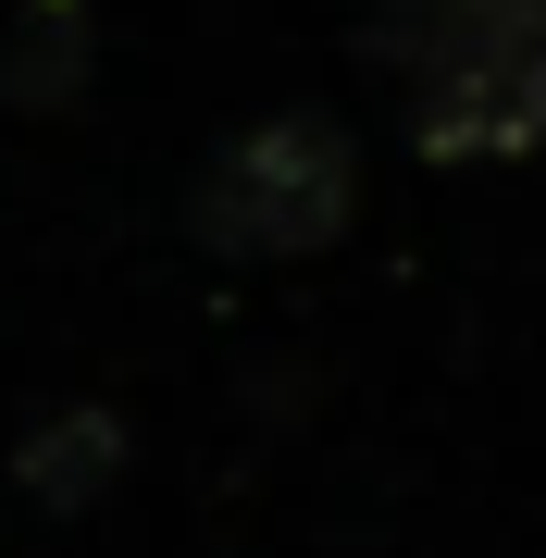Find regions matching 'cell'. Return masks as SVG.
Here are the masks:
<instances>
[{"mask_svg":"<svg viewBox=\"0 0 546 558\" xmlns=\"http://www.w3.org/2000/svg\"><path fill=\"white\" fill-rule=\"evenodd\" d=\"M112 472H124V422H112V410H50L38 435L13 447V484H25L38 509H87Z\"/></svg>","mask_w":546,"mask_h":558,"instance_id":"3957f363","label":"cell"},{"mask_svg":"<svg viewBox=\"0 0 546 558\" xmlns=\"http://www.w3.org/2000/svg\"><path fill=\"white\" fill-rule=\"evenodd\" d=\"M348 211H361V149H348L336 112H274L248 137H223L199 199H186L199 248L223 260H311L348 236Z\"/></svg>","mask_w":546,"mask_h":558,"instance_id":"7a4b0ae2","label":"cell"},{"mask_svg":"<svg viewBox=\"0 0 546 558\" xmlns=\"http://www.w3.org/2000/svg\"><path fill=\"white\" fill-rule=\"evenodd\" d=\"M385 62L423 161H522L546 137V0H410Z\"/></svg>","mask_w":546,"mask_h":558,"instance_id":"6da1fadb","label":"cell"}]
</instances>
